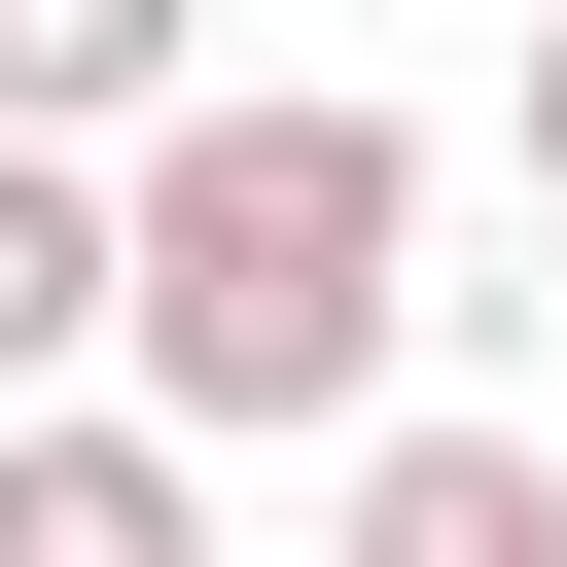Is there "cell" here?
<instances>
[{"instance_id":"cell-1","label":"cell","mask_w":567,"mask_h":567,"mask_svg":"<svg viewBox=\"0 0 567 567\" xmlns=\"http://www.w3.org/2000/svg\"><path fill=\"white\" fill-rule=\"evenodd\" d=\"M106 248H142L106 354H142L177 461H354L390 425V319H425V142L354 71H213V106L106 142Z\"/></svg>"},{"instance_id":"cell-2","label":"cell","mask_w":567,"mask_h":567,"mask_svg":"<svg viewBox=\"0 0 567 567\" xmlns=\"http://www.w3.org/2000/svg\"><path fill=\"white\" fill-rule=\"evenodd\" d=\"M0 567H213V461H177L142 390H106V425H71V390H0Z\"/></svg>"},{"instance_id":"cell-3","label":"cell","mask_w":567,"mask_h":567,"mask_svg":"<svg viewBox=\"0 0 567 567\" xmlns=\"http://www.w3.org/2000/svg\"><path fill=\"white\" fill-rule=\"evenodd\" d=\"M319 567H567V461H532V425H354Z\"/></svg>"},{"instance_id":"cell-4","label":"cell","mask_w":567,"mask_h":567,"mask_svg":"<svg viewBox=\"0 0 567 567\" xmlns=\"http://www.w3.org/2000/svg\"><path fill=\"white\" fill-rule=\"evenodd\" d=\"M213 106V0H0V142H142Z\"/></svg>"},{"instance_id":"cell-5","label":"cell","mask_w":567,"mask_h":567,"mask_svg":"<svg viewBox=\"0 0 567 567\" xmlns=\"http://www.w3.org/2000/svg\"><path fill=\"white\" fill-rule=\"evenodd\" d=\"M106 284H142V248H106V142H0V390H71Z\"/></svg>"},{"instance_id":"cell-6","label":"cell","mask_w":567,"mask_h":567,"mask_svg":"<svg viewBox=\"0 0 567 567\" xmlns=\"http://www.w3.org/2000/svg\"><path fill=\"white\" fill-rule=\"evenodd\" d=\"M532 213H567V0H532Z\"/></svg>"}]
</instances>
